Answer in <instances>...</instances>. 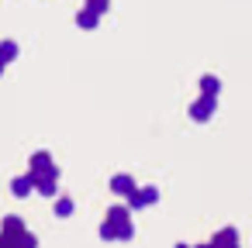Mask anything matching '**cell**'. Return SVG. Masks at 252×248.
<instances>
[{"label": "cell", "mask_w": 252, "mask_h": 248, "mask_svg": "<svg viewBox=\"0 0 252 248\" xmlns=\"http://www.w3.org/2000/svg\"><path fill=\"white\" fill-rule=\"evenodd\" d=\"M0 245L4 248H35L38 238L28 234L21 217H4V227H0Z\"/></svg>", "instance_id": "1"}, {"label": "cell", "mask_w": 252, "mask_h": 248, "mask_svg": "<svg viewBox=\"0 0 252 248\" xmlns=\"http://www.w3.org/2000/svg\"><path fill=\"white\" fill-rule=\"evenodd\" d=\"M128 210H131V207H111V210H107V220L114 224V231H118V241H131V234H135Z\"/></svg>", "instance_id": "2"}, {"label": "cell", "mask_w": 252, "mask_h": 248, "mask_svg": "<svg viewBox=\"0 0 252 248\" xmlns=\"http://www.w3.org/2000/svg\"><path fill=\"white\" fill-rule=\"evenodd\" d=\"M218 110V97H207V93H200L193 104H190V117L197 121V124H204V121H211V114Z\"/></svg>", "instance_id": "3"}, {"label": "cell", "mask_w": 252, "mask_h": 248, "mask_svg": "<svg viewBox=\"0 0 252 248\" xmlns=\"http://www.w3.org/2000/svg\"><path fill=\"white\" fill-rule=\"evenodd\" d=\"M59 169L56 172H35V190L42 193V196H56V190H59Z\"/></svg>", "instance_id": "4"}, {"label": "cell", "mask_w": 252, "mask_h": 248, "mask_svg": "<svg viewBox=\"0 0 252 248\" xmlns=\"http://www.w3.org/2000/svg\"><path fill=\"white\" fill-rule=\"evenodd\" d=\"M131 190H138V186H135V179H131L128 172H118V176L111 179V193H114V196H128Z\"/></svg>", "instance_id": "5"}, {"label": "cell", "mask_w": 252, "mask_h": 248, "mask_svg": "<svg viewBox=\"0 0 252 248\" xmlns=\"http://www.w3.org/2000/svg\"><path fill=\"white\" fill-rule=\"evenodd\" d=\"M32 190H35V172H28V176H18V179L11 183V193H14L18 200L32 196Z\"/></svg>", "instance_id": "6"}, {"label": "cell", "mask_w": 252, "mask_h": 248, "mask_svg": "<svg viewBox=\"0 0 252 248\" xmlns=\"http://www.w3.org/2000/svg\"><path fill=\"white\" fill-rule=\"evenodd\" d=\"M32 172H56V162L49 152H35L32 155Z\"/></svg>", "instance_id": "7"}, {"label": "cell", "mask_w": 252, "mask_h": 248, "mask_svg": "<svg viewBox=\"0 0 252 248\" xmlns=\"http://www.w3.org/2000/svg\"><path fill=\"white\" fill-rule=\"evenodd\" d=\"M76 25H80L83 31H94V28L100 25V14H97V11H90V7H83V11L76 14Z\"/></svg>", "instance_id": "8"}, {"label": "cell", "mask_w": 252, "mask_h": 248, "mask_svg": "<svg viewBox=\"0 0 252 248\" xmlns=\"http://www.w3.org/2000/svg\"><path fill=\"white\" fill-rule=\"evenodd\" d=\"M0 59H4V62H14V59H18V42H11V38L0 42Z\"/></svg>", "instance_id": "9"}, {"label": "cell", "mask_w": 252, "mask_h": 248, "mask_svg": "<svg viewBox=\"0 0 252 248\" xmlns=\"http://www.w3.org/2000/svg\"><path fill=\"white\" fill-rule=\"evenodd\" d=\"M200 93H207V97H218V93H221V83H218V76H204V80H200Z\"/></svg>", "instance_id": "10"}, {"label": "cell", "mask_w": 252, "mask_h": 248, "mask_svg": "<svg viewBox=\"0 0 252 248\" xmlns=\"http://www.w3.org/2000/svg\"><path fill=\"white\" fill-rule=\"evenodd\" d=\"M214 245H238V234H235V227H224V231H218V234H214Z\"/></svg>", "instance_id": "11"}, {"label": "cell", "mask_w": 252, "mask_h": 248, "mask_svg": "<svg viewBox=\"0 0 252 248\" xmlns=\"http://www.w3.org/2000/svg\"><path fill=\"white\" fill-rule=\"evenodd\" d=\"M138 196H142V207H152V203L159 200V190H156V186H142Z\"/></svg>", "instance_id": "12"}, {"label": "cell", "mask_w": 252, "mask_h": 248, "mask_svg": "<svg viewBox=\"0 0 252 248\" xmlns=\"http://www.w3.org/2000/svg\"><path fill=\"white\" fill-rule=\"evenodd\" d=\"M69 214H73V200L69 196H59L56 200V217H69Z\"/></svg>", "instance_id": "13"}, {"label": "cell", "mask_w": 252, "mask_h": 248, "mask_svg": "<svg viewBox=\"0 0 252 248\" xmlns=\"http://www.w3.org/2000/svg\"><path fill=\"white\" fill-rule=\"evenodd\" d=\"M100 238H104V241H114V238H118V231H114V224H111V220H104V227H100Z\"/></svg>", "instance_id": "14"}, {"label": "cell", "mask_w": 252, "mask_h": 248, "mask_svg": "<svg viewBox=\"0 0 252 248\" xmlns=\"http://www.w3.org/2000/svg\"><path fill=\"white\" fill-rule=\"evenodd\" d=\"M107 4H111V0H87V7H90V11H97V14H104V11H107Z\"/></svg>", "instance_id": "15"}, {"label": "cell", "mask_w": 252, "mask_h": 248, "mask_svg": "<svg viewBox=\"0 0 252 248\" xmlns=\"http://www.w3.org/2000/svg\"><path fill=\"white\" fill-rule=\"evenodd\" d=\"M4 66H7V62H4V59H0V76H4Z\"/></svg>", "instance_id": "16"}]
</instances>
